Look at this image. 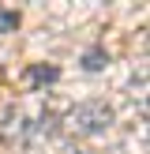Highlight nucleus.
Returning <instances> with one entry per match:
<instances>
[{
	"instance_id": "obj_2",
	"label": "nucleus",
	"mask_w": 150,
	"mask_h": 154,
	"mask_svg": "<svg viewBox=\"0 0 150 154\" xmlns=\"http://www.w3.org/2000/svg\"><path fill=\"white\" fill-rule=\"evenodd\" d=\"M56 79V68H34L30 72V83H52Z\"/></svg>"
},
{
	"instance_id": "obj_3",
	"label": "nucleus",
	"mask_w": 150,
	"mask_h": 154,
	"mask_svg": "<svg viewBox=\"0 0 150 154\" xmlns=\"http://www.w3.org/2000/svg\"><path fill=\"white\" fill-rule=\"evenodd\" d=\"M15 26H19V11H0V34L15 30Z\"/></svg>"
},
{
	"instance_id": "obj_1",
	"label": "nucleus",
	"mask_w": 150,
	"mask_h": 154,
	"mask_svg": "<svg viewBox=\"0 0 150 154\" xmlns=\"http://www.w3.org/2000/svg\"><path fill=\"white\" fill-rule=\"evenodd\" d=\"M112 124V109L105 102H79L75 109L64 113V128L71 135H98Z\"/></svg>"
}]
</instances>
